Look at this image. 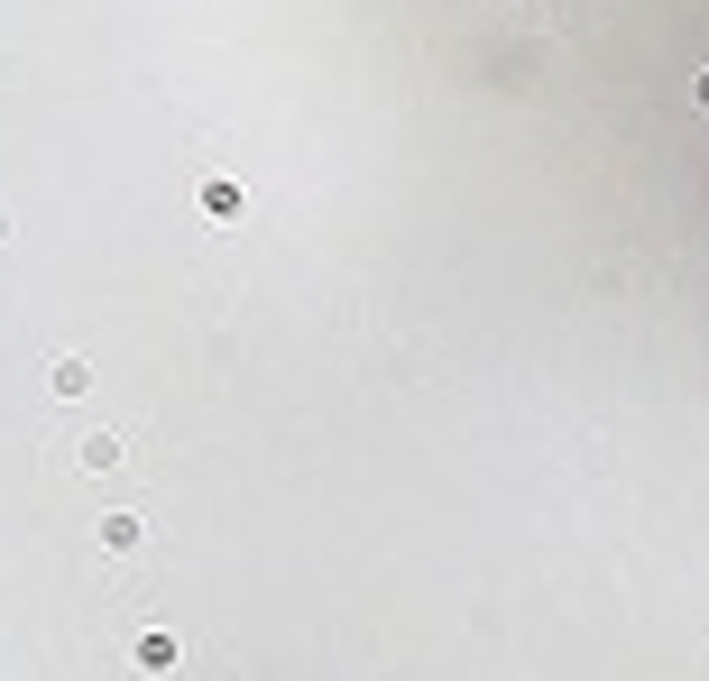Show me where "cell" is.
<instances>
[{"label": "cell", "instance_id": "1", "mask_svg": "<svg viewBox=\"0 0 709 681\" xmlns=\"http://www.w3.org/2000/svg\"><path fill=\"white\" fill-rule=\"evenodd\" d=\"M691 101H700V111H709V74H691Z\"/></svg>", "mask_w": 709, "mask_h": 681}]
</instances>
